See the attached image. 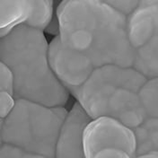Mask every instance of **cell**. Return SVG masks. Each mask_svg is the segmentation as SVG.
Instances as JSON below:
<instances>
[{"label":"cell","instance_id":"1","mask_svg":"<svg viewBox=\"0 0 158 158\" xmlns=\"http://www.w3.org/2000/svg\"><path fill=\"white\" fill-rule=\"evenodd\" d=\"M57 19L60 40L87 56L94 68L131 67L134 49L127 37L126 17L106 1H62Z\"/></svg>","mask_w":158,"mask_h":158},{"label":"cell","instance_id":"2","mask_svg":"<svg viewBox=\"0 0 158 158\" xmlns=\"http://www.w3.org/2000/svg\"><path fill=\"white\" fill-rule=\"evenodd\" d=\"M0 61L10 69L14 96L49 107H64L69 92L55 77L42 31L21 25L0 39Z\"/></svg>","mask_w":158,"mask_h":158},{"label":"cell","instance_id":"3","mask_svg":"<svg viewBox=\"0 0 158 158\" xmlns=\"http://www.w3.org/2000/svg\"><path fill=\"white\" fill-rule=\"evenodd\" d=\"M146 80L131 67L106 65L94 69L72 94L91 119L109 117L133 128L146 118L138 101Z\"/></svg>","mask_w":158,"mask_h":158},{"label":"cell","instance_id":"4","mask_svg":"<svg viewBox=\"0 0 158 158\" xmlns=\"http://www.w3.org/2000/svg\"><path fill=\"white\" fill-rule=\"evenodd\" d=\"M67 113L65 107L16 99L13 111L4 119L2 142L31 154L54 157L59 129Z\"/></svg>","mask_w":158,"mask_h":158},{"label":"cell","instance_id":"5","mask_svg":"<svg viewBox=\"0 0 158 158\" xmlns=\"http://www.w3.org/2000/svg\"><path fill=\"white\" fill-rule=\"evenodd\" d=\"M49 61L55 77L72 94L85 83L95 69L87 56L66 46L59 36L49 43Z\"/></svg>","mask_w":158,"mask_h":158},{"label":"cell","instance_id":"6","mask_svg":"<svg viewBox=\"0 0 158 158\" xmlns=\"http://www.w3.org/2000/svg\"><path fill=\"white\" fill-rule=\"evenodd\" d=\"M85 158L102 149L115 148L135 157L136 145L132 128L115 118L99 117L91 119L84 132Z\"/></svg>","mask_w":158,"mask_h":158},{"label":"cell","instance_id":"7","mask_svg":"<svg viewBox=\"0 0 158 158\" xmlns=\"http://www.w3.org/2000/svg\"><path fill=\"white\" fill-rule=\"evenodd\" d=\"M91 118L76 102L59 129L54 158H85L84 132Z\"/></svg>","mask_w":158,"mask_h":158},{"label":"cell","instance_id":"8","mask_svg":"<svg viewBox=\"0 0 158 158\" xmlns=\"http://www.w3.org/2000/svg\"><path fill=\"white\" fill-rule=\"evenodd\" d=\"M126 31L133 49L146 44L158 34V1H138L137 7L126 17Z\"/></svg>","mask_w":158,"mask_h":158},{"label":"cell","instance_id":"9","mask_svg":"<svg viewBox=\"0 0 158 158\" xmlns=\"http://www.w3.org/2000/svg\"><path fill=\"white\" fill-rule=\"evenodd\" d=\"M32 7V0L0 1V39L15 28L25 25Z\"/></svg>","mask_w":158,"mask_h":158},{"label":"cell","instance_id":"10","mask_svg":"<svg viewBox=\"0 0 158 158\" xmlns=\"http://www.w3.org/2000/svg\"><path fill=\"white\" fill-rule=\"evenodd\" d=\"M131 68L146 79L157 78L158 34L146 44L134 49Z\"/></svg>","mask_w":158,"mask_h":158},{"label":"cell","instance_id":"11","mask_svg":"<svg viewBox=\"0 0 158 158\" xmlns=\"http://www.w3.org/2000/svg\"><path fill=\"white\" fill-rule=\"evenodd\" d=\"M132 130L135 138L136 156L158 152L157 118H146Z\"/></svg>","mask_w":158,"mask_h":158},{"label":"cell","instance_id":"12","mask_svg":"<svg viewBox=\"0 0 158 158\" xmlns=\"http://www.w3.org/2000/svg\"><path fill=\"white\" fill-rule=\"evenodd\" d=\"M53 1L32 0V7L25 25L42 31L49 28L53 17Z\"/></svg>","mask_w":158,"mask_h":158},{"label":"cell","instance_id":"13","mask_svg":"<svg viewBox=\"0 0 158 158\" xmlns=\"http://www.w3.org/2000/svg\"><path fill=\"white\" fill-rule=\"evenodd\" d=\"M138 101L146 118H158V79H147L138 91Z\"/></svg>","mask_w":158,"mask_h":158},{"label":"cell","instance_id":"14","mask_svg":"<svg viewBox=\"0 0 158 158\" xmlns=\"http://www.w3.org/2000/svg\"><path fill=\"white\" fill-rule=\"evenodd\" d=\"M0 158H54L48 157L44 156H40L35 154H31L23 151L9 145L2 144L0 146Z\"/></svg>","mask_w":158,"mask_h":158},{"label":"cell","instance_id":"15","mask_svg":"<svg viewBox=\"0 0 158 158\" xmlns=\"http://www.w3.org/2000/svg\"><path fill=\"white\" fill-rule=\"evenodd\" d=\"M16 99L13 94L8 92H0V118L5 119L10 115L15 105Z\"/></svg>","mask_w":158,"mask_h":158},{"label":"cell","instance_id":"16","mask_svg":"<svg viewBox=\"0 0 158 158\" xmlns=\"http://www.w3.org/2000/svg\"><path fill=\"white\" fill-rule=\"evenodd\" d=\"M0 92H8L10 94L14 93L12 73L7 66L2 61H0Z\"/></svg>","mask_w":158,"mask_h":158},{"label":"cell","instance_id":"17","mask_svg":"<svg viewBox=\"0 0 158 158\" xmlns=\"http://www.w3.org/2000/svg\"><path fill=\"white\" fill-rule=\"evenodd\" d=\"M107 3L113 9H115L119 14L127 17L137 7L138 1V0H115V1H108Z\"/></svg>","mask_w":158,"mask_h":158},{"label":"cell","instance_id":"18","mask_svg":"<svg viewBox=\"0 0 158 158\" xmlns=\"http://www.w3.org/2000/svg\"><path fill=\"white\" fill-rule=\"evenodd\" d=\"M85 158H134L127 152L115 148L102 149Z\"/></svg>","mask_w":158,"mask_h":158},{"label":"cell","instance_id":"19","mask_svg":"<svg viewBox=\"0 0 158 158\" xmlns=\"http://www.w3.org/2000/svg\"><path fill=\"white\" fill-rule=\"evenodd\" d=\"M134 158H158V152H152L142 155H137Z\"/></svg>","mask_w":158,"mask_h":158},{"label":"cell","instance_id":"20","mask_svg":"<svg viewBox=\"0 0 158 158\" xmlns=\"http://www.w3.org/2000/svg\"><path fill=\"white\" fill-rule=\"evenodd\" d=\"M3 122H4V120L0 118V146L3 144V142H2V128H3Z\"/></svg>","mask_w":158,"mask_h":158}]
</instances>
